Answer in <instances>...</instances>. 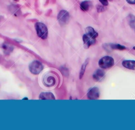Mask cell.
<instances>
[{
    "instance_id": "6da1fadb",
    "label": "cell",
    "mask_w": 135,
    "mask_h": 130,
    "mask_svg": "<svg viewBox=\"0 0 135 130\" xmlns=\"http://www.w3.org/2000/svg\"><path fill=\"white\" fill-rule=\"evenodd\" d=\"M35 28L37 36L43 39L47 37L48 29L46 26L41 22H37L35 24Z\"/></svg>"
},
{
    "instance_id": "7a4b0ae2",
    "label": "cell",
    "mask_w": 135,
    "mask_h": 130,
    "mask_svg": "<svg viewBox=\"0 0 135 130\" xmlns=\"http://www.w3.org/2000/svg\"><path fill=\"white\" fill-rule=\"evenodd\" d=\"M114 63V59L109 56H105L102 57L98 62L99 66L103 69L109 68L112 67Z\"/></svg>"
},
{
    "instance_id": "3957f363",
    "label": "cell",
    "mask_w": 135,
    "mask_h": 130,
    "mask_svg": "<svg viewBox=\"0 0 135 130\" xmlns=\"http://www.w3.org/2000/svg\"><path fill=\"white\" fill-rule=\"evenodd\" d=\"M57 18L59 24L63 26L68 23L70 19V14L68 11L62 9L58 13Z\"/></svg>"
},
{
    "instance_id": "277c9868",
    "label": "cell",
    "mask_w": 135,
    "mask_h": 130,
    "mask_svg": "<svg viewBox=\"0 0 135 130\" xmlns=\"http://www.w3.org/2000/svg\"><path fill=\"white\" fill-rule=\"evenodd\" d=\"M43 68V66L42 64L38 61H33L29 65V69L30 72L34 74H39Z\"/></svg>"
},
{
    "instance_id": "5b68a950",
    "label": "cell",
    "mask_w": 135,
    "mask_h": 130,
    "mask_svg": "<svg viewBox=\"0 0 135 130\" xmlns=\"http://www.w3.org/2000/svg\"><path fill=\"white\" fill-rule=\"evenodd\" d=\"M100 96L99 89L97 87H93L89 89L87 93L88 98L90 99H97Z\"/></svg>"
},
{
    "instance_id": "8992f818",
    "label": "cell",
    "mask_w": 135,
    "mask_h": 130,
    "mask_svg": "<svg viewBox=\"0 0 135 130\" xmlns=\"http://www.w3.org/2000/svg\"><path fill=\"white\" fill-rule=\"evenodd\" d=\"M82 39H83L85 47L86 48H89L90 46L94 44L96 42L95 38H93L91 37V36H89L86 34H84L83 35Z\"/></svg>"
},
{
    "instance_id": "52a82bcc",
    "label": "cell",
    "mask_w": 135,
    "mask_h": 130,
    "mask_svg": "<svg viewBox=\"0 0 135 130\" xmlns=\"http://www.w3.org/2000/svg\"><path fill=\"white\" fill-rule=\"evenodd\" d=\"M43 82L45 86L50 87L53 86L55 83V78L50 74L46 75L43 78Z\"/></svg>"
},
{
    "instance_id": "ba28073f",
    "label": "cell",
    "mask_w": 135,
    "mask_h": 130,
    "mask_svg": "<svg viewBox=\"0 0 135 130\" xmlns=\"http://www.w3.org/2000/svg\"><path fill=\"white\" fill-rule=\"evenodd\" d=\"M105 76V72L100 69H97L93 75V79L96 81H102Z\"/></svg>"
},
{
    "instance_id": "9c48e42d",
    "label": "cell",
    "mask_w": 135,
    "mask_h": 130,
    "mask_svg": "<svg viewBox=\"0 0 135 130\" xmlns=\"http://www.w3.org/2000/svg\"><path fill=\"white\" fill-rule=\"evenodd\" d=\"M9 11L15 16H18L21 14V11L20 9V7L19 5L16 4H12L8 7Z\"/></svg>"
},
{
    "instance_id": "30bf717a",
    "label": "cell",
    "mask_w": 135,
    "mask_h": 130,
    "mask_svg": "<svg viewBox=\"0 0 135 130\" xmlns=\"http://www.w3.org/2000/svg\"><path fill=\"white\" fill-rule=\"evenodd\" d=\"M122 64L125 68L131 70H135V61L134 60L123 61Z\"/></svg>"
},
{
    "instance_id": "8fae6325",
    "label": "cell",
    "mask_w": 135,
    "mask_h": 130,
    "mask_svg": "<svg viewBox=\"0 0 135 130\" xmlns=\"http://www.w3.org/2000/svg\"><path fill=\"white\" fill-rule=\"evenodd\" d=\"M85 34L91 36L93 38H96L98 36V33L94 30V29L91 27L88 26L85 28Z\"/></svg>"
},
{
    "instance_id": "7c38bea8",
    "label": "cell",
    "mask_w": 135,
    "mask_h": 130,
    "mask_svg": "<svg viewBox=\"0 0 135 130\" xmlns=\"http://www.w3.org/2000/svg\"><path fill=\"white\" fill-rule=\"evenodd\" d=\"M39 98L40 99H55L54 95L50 92H43L41 93Z\"/></svg>"
},
{
    "instance_id": "4fadbf2b",
    "label": "cell",
    "mask_w": 135,
    "mask_h": 130,
    "mask_svg": "<svg viewBox=\"0 0 135 130\" xmlns=\"http://www.w3.org/2000/svg\"><path fill=\"white\" fill-rule=\"evenodd\" d=\"M91 2L89 1H82L80 5V8L82 11L86 12L89 9L90 6Z\"/></svg>"
},
{
    "instance_id": "5bb4252c",
    "label": "cell",
    "mask_w": 135,
    "mask_h": 130,
    "mask_svg": "<svg viewBox=\"0 0 135 130\" xmlns=\"http://www.w3.org/2000/svg\"><path fill=\"white\" fill-rule=\"evenodd\" d=\"M128 21L131 28L135 31V16L130 14L128 16Z\"/></svg>"
},
{
    "instance_id": "9a60e30c",
    "label": "cell",
    "mask_w": 135,
    "mask_h": 130,
    "mask_svg": "<svg viewBox=\"0 0 135 130\" xmlns=\"http://www.w3.org/2000/svg\"><path fill=\"white\" fill-rule=\"evenodd\" d=\"M89 59L88 58L85 60V61L84 62V63L82 64V66H81V69H80V78L81 79L84 75V73L85 72V70L86 69V66L89 63Z\"/></svg>"
},
{
    "instance_id": "2e32d148",
    "label": "cell",
    "mask_w": 135,
    "mask_h": 130,
    "mask_svg": "<svg viewBox=\"0 0 135 130\" xmlns=\"http://www.w3.org/2000/svg\"><path fill=\"white\" fill-rule=\"evenodd\" d=\"M110 47L113 49H118V50H124L126 47L122 45L119 44H110Z\"/></svg>"
},
{
    "instance_id": "e0dca14e",
    "label": "cell",
    "mask_w": 135,
    "mask_h": 130,
    "mask_svg": "<svg viewBox=\"0 0 135 130\" xmlns=\"http://www.w3.org/2000/svg\"><path fill=\"white\" fill-rule=\"evenodd\" d=\"M3 48L4 49L5 52L6 53H9L11 51H12L13 48H12V47L8 46L6 44H3Z\"/></svg>"
},
{
    "instance_id": "ac0fdd59",
    "label": "cell",
    "mask_w": 135,
    "mask_h": 130,
    "mask_svg": "<svg viewBox=\"0 0 135 130\" xmlns=\"http://www.w3.org/2000/svg\"><path fill=\"white\" fill-rule=\"evenodd\" d=\"M97 12L98 13H101V12H104L105 9V8L104 7V6H103V5H97Z\"/></svg>"
},
{
    "instance_id": "d6986e66",
    "label": "cell",
    "mask_w": 135,
    "mask_h": 130,
    "mask_svg": "<svg viewBox=\"0 0 135 130\" xmlns=\"http://www.w3.org/2000/svg\"><path fill=\"white\" fill-rule=\"evenodd\" d=\"M99 1L102 4V5L104 6H108V4H109L108 0H99ZM109 1H112V0H109Z\"/></svg>"
},
{
    "instance_id": "ffe728a7",
    "label": "cell",
    "mask_w": 135,
    "mask_h": 130,
    "mask_svg": "<svg viewBox=\"0 0 135 130\" xmlns=\"http://www.w3.org/2000/svg\"><path fill=\"white\" fill-rule=\"evenodd\" d=\"M130 4H135V0H126Z\"/></svg>"
},
{
    "instance_id": "44dd1931",
    "label": "cell",
    "mask_w": 135,
    "mask_h": 130,
    "mask_svg": "<svg viewBox=\"0 0 135 130\" xmlns=\"http://www.w3.org/2000/svg\"><path fill=\"white\" fill-rule=\"evenodd\" d=\"M14 1H17L18 0H14Z\"/></svg>"
}]
</instances>
